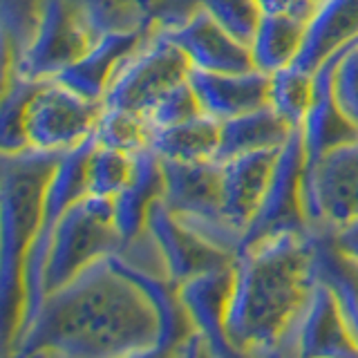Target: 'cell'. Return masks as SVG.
Masks as SVG:
<instances>
[{"mask_svg": "<svg viewBox=\"0 0 358 358\" xmlns=\"http://www.w3.org/2000/svg\"><path fill=\"white\" fill-rule=\"evenodd\" d=\"M162 313L145 287L115 253L45 296L31 324L9 354L155 356Z\"/></svg>", "mask_w": 358, "mask_h": 358, "instance_id": "6da1fadb", "label": "cell"}, {"mask_svg": "<svg viewBox=\"0 0 358 358\" xmlns=\"http://www.w3.org/2000/svg\"><path fill=\"white\" fill-rule=\"evenodd\" d=\"M318 282L316 233H285L235 253L227 331L238 354H294L298 322Z\"/></svg>", "mask_w": 358, "mask_h": 358, "instance_id": "7a4b0ae2", "label": "cell"}, {"mask_svg": "<svg viewBox=\"0 0 358 358\" xmlns=\"http://www.w3.org/2000/svg\"><path fill=\"white\" fill-rule=\"evenodd\" d=\"M65 152L27 148L3 152V343L5 352L14 345L22 318L25 296V262L36 238L45 195L54 171Z\"/></svg>", "mask_w": 358, "mask_h": 358, "instance_id": "3957f363", "label": "cell"}, {"mask_svg": "<svg viewBox=\"0 0 358 358\" xmlns=\"http://www.w3.org/2000/svg\"><path fill=\"white\" fill-rule=\"evenodd\" d=\"M123 238L115 220L112 199L83 195L63 213L52 235L43 268V294L72 282L85 268L123 253Z\"/></svg>", "mask_w": 358, "mask_h": 358, "instance_id": "277c9868", "label": "cell"}, {"mask_svg": "<svg viewBox=\"0 0 358 358\" xmlns=\"http://www.w3.org/2000/svg\"><path fill=\"white\" fill-rule=\"evenodd\" d=\"M164 197L162 201L182 220L224 251L238 253L242 231L224 215L222 164L208 162H173L162 159Z\"/></svg>", "mask_w": 358, "mask_h": 358, "instance_id": "5b68a950", "label": "cell"}, {"mask_svg": "<svg viewBox=\"0 0 358 358\" xmlns=\"http://www.w3.org/2000/svg\"><path fill=\"white\" fill-rule=\"evenodd\" d=\"M99 36L78 0H43L31 36L16 54L14 70L7 76L16 74L34 81L56 78L81 59Z\"/></svg>", "mask_w": 358, "mask_h": 358, "instance_id": "8992f818", "label": "cell"}, {"mask_svg": "<svg viewBox=\"0 0 358 358\" xmlns=\"http://www.w3.org/2000/svg\"><path fill=\"white\" fill-rule=\"evenodd\" d=\"M103 101L85 99L56 78L36 81L22 108L27 148L67 152L87 141L103 115Z\"/></svg>", "mask_w": 358, "mask_h": 358, "instance_id": "52a82bcc", "label": "cell"}, {"mask_svg": "<svg viewBox=\"0 0 358 358\" xmlns=\"http://www.w3.org/2000/svg\"><path fill=\"white\" fill-rule=\"evenodd\" d=\"M193 63L186 52L157 29L155 36L123 65L103 96L108 108H126L150 115L159 101L188 81Z\"/></svg>", "mask_w": 358, "mask_h": 358, "instance_id": "ba28073f", "label": "cell"}, {"mask_svg": "<svg viewBox=\"0 0 358 358\" xmlns=\"http://www.w3.org/2000/svg\"><path fill=\"white\" fill-rule=\"evenodd\" d=\"M305 139H302V128L298 126L280 148L271 182L260 208L244 229L240 249L275 235L311 231L305 210Z\"/></svg>", "mask_w": 358, "mask_h": 358, "instance_id": "9c48e42d", "label": "cell"}, {"mask_svg": "<svg viewBox=\"0 0 358 358\" xmlns=\"http://www.w3.org/2000/svg\"><path fill=\"white\" fill-rule=\"evenodd\" d=\"M305 210L313 233H336L358 220V141L305 166Z\"/></svg>", "mask_w": 358, "mask_h": 358, "instance_id": "30bf717a", "label": "cell"}, {"mask_svg": "<svg viewBox=\"0 0 358 358\" xmlns=\"http://www.w3.org/2000/svg\"><path fill=\"white\" fill-rule=\"evenodd\" d=\"M145 233L152 238L164 262L166 278L175 287L210 268L235 262V253L220 249L206 238H201L197 231L186 227L162 199L155 201L148 213Z\"/></svg>", "mask_w": 358, "mask_h": 358, "instance_id": "8fae6325", "label": "cell"}, {"mask_svg": "<svg viewBox=\"0 0 358 358\" xmlns=\"http://www.w3.org/2000/svg\"><path fill=\"white\" fill-rule=\"evenodd\" d=\"M175 41L193 63L204 72H249L255 70L249 45L240 43L199 5L177 25L159 29Z\"/></svg>", "mask_w": 358, "mask_h": 358, "instance_id": "7c38bea8", "label": "cell"}, {"mask_svg": "<svg viewBox=\"0 0 358 358\" xmlns=\"http://www.w3.org/2000/svg\"><path fill=\"white\" fill-rule=\"evenodd\" d=\"M235 280V262L210 268L195 278L186 280L177 287L182 305L193 322L195 331L206 341L213 356H233V350L227 331L231 296Z\"/></svg>", "mask_w": 358, "mask_h": 358, "instance_id": "4fadbf2b", "label": "cell"}, {"mask_svg": "<svg viewBox=\"0 0 358 358\" xmlns=\"http://www.w3.org/2000/svg\"><path fill=\"white\" fill-rule=\"evenodd\" d=\"M155 36V29H115L103 31L81 59L56 81L72 87L85 99L103 101L110 83L134 54Z\"/></svg>", "mask_w": 358, "mask_h": 358, "instance_id": "5bb4252c", "label": "cell"}, {"mask_svg": "<svg viewBox=\"0 0 358 358\" xmlns=\"http://www.w3.org/2000/svg\"><path fill=\"white\" fill-rule=\"evenodd\" d=\"M350 48L336 52L329 61H324L316 70V92H313V103L300 126L302 139H305V157H307L305 166L307 168L318 164L324 155L341 148V145L358 141V126L345 115L343 108L338 106V101H336V94H334L336 65H338L341 56Z\"/></svg>", "mask_w": 358, "mask_h": 358, "instance_id": "9a60e30c", "label": "cell"}, {"mask_svg": "<svg viewBox=\"0 0 358 358\" xmlns=\"http://www.w3.org/2000/svg\"><path fill=\"white\" fill-rule=\"evenodd\" d=\"M188 83L193 87L204 115L217 121H227L268 106L271 74L260 70L204 72L193 67Z\"/></svg>", "mask_w": 358, "mask_h": 358, "instance_id": "2e32d148", "label": "cell"}, {"mask_svg": "<svg viewBox=\"0 0 358 358\" xmlns=\"http://www.w3.org/2000/svg\"><path fill=\"white\" fill-rule=\"evenodd\" d=\"M296 356H358V341L336 300L318 278L294 338Z\"/></svg>", "mask_w": 358, "mask_h": 358, "instance_id": "e0dca14e", "label": "cell"}, {"mask_svg": "<svg viewBox=\"0 0 358 358\" xmlns=\"http://www.w3.org/2000/svg\"><path fill=\"white\" fill-rule=\"evenodd\" d=\"M278 155L280 148L257 150L222 164L224 215L242 235L262 204Z\"/></svg>", "mask_w": 358, "mask_h": 358, "instance_id": "ac0fdd59", "label": "cell"}, {"mask_svg": "<svg viewBox=\"0 0 358 358\" xmlns=\"http://www.w3.org/2000/svg\"><path fill=\"white\" fill-rule=\"evenodd\" d=\"M96 34L115 29H166L184 20L197 0H78Z\"/></svg>", "mask_w": 358, "mask_h": 358, "instance_id": "d6986e66", "label": "cell"}, {"mask_svg": "<svg viewBox=\"0 0 358 358\" xmlns=\"http://www.w3.org/2000/svg\"><path fill=\"white\" fill-rule=\"evenodd\" d=\"M358 43V0H320L307 20L305 43L296 65L311 74L336 52Z\"/></svg>", "mask_w": 358, "mask_h": 358, "instance_id": "ffe728a7", "label": "cell"}, {"mask_svg": "<svg viewBox=\"0 0 358 358\" xmlns=\"http://www.w3.org/2000/svg\"><path fill=\"white\" fill-rule=\"evenodd\" d=\"M164 197V168L162 157L152 148H145L134 155L132 177L126 188L112 199L115 220L123 238V246L137 242L145 231V220L155 201Z\"/></svg>", "mask_w": 358, "mask_h": 358, "instance_id": "44dd1931", "label": "cell"}, {"mask_svg": "<svg viewBox=\"0 0 358 358\" xmlns=\"http://www.w3.org/2000/svg\"><path fill=\"white\" fill-rule=\"evenodd\" d=\"M294 130L296 126H291L271 106L227 119L222 121L220 148L215 155V162L224 164L249 152L282 148Z\"/></svg>", "mask_w": 358, "mask_h": 358, "instance_id": "7402d4cb", "label": "cell"}, {"mask_svg": "<svg viewBox=\"0 0 358 358\" xmlns=\"http://www.w3.org/2000/svg\"><path fill=\"white\" fill-rule=\"evenodd\" d=\"M307 20L282 11H264L251 41V56L255 70L273 74L294 65L305 43Z\"/></svg>", "mask_w": 358, "mask_h": 358, "instance_id": "603a6c76", "label": "cell"}, {"mask_svg": "<svg viewBox=\"0 0 358 358\" xmlns=\"http://www.w3.org/2000/svg\"><path fill=\"white\" fill-rule=\"evenodd\" d=\"M222 121L208 115H197L166 128H155L150 148L162 159L173 162H208L220 148Z\"/></svg>", "mask_w": 358, "mask_h": 358, "instance_id": "cb8c5ba5", "label": "cell"}, {"mask_svg": "<svg viewBox=\"0 0 358 358\" xmlns=\"http://www.w3.org/2000/svg\"><path fill=\"white\" fill-rule=\"evenodd\" d=\"M316 268L318 278L341 302V309L358 341V262L345 255L329 240V235L316 233Z\"/></svg>", "mask_w": 358, "mask_h": 358, "instance_id": "d4e9b609", "label": "cell"}, {"mask_svg": "<svg viewBox=\"0 0 358 358\" xmlns=\"http://www.w3.org/2000/svg\"><path fill=\"white\" fill-rule=\"evenodd\" d=\"M155 134V123L143 112H134L126 108H103L94 139L101 145L115 148L128 155H137L145 148H150Z\"/></svg>", "mask_w": 358, "mask_h": 358, "instance_id": "484cf974", "label": "cell"}, {"mask_svg": "<svg viewBox=\"0 0 358 358\" xmlns=\"http://www.w3.org/2000/svg\"><path fill=\"white\" fill-rule=\"evenodd\" d=\"M313 92H316V74L294 63L271 74L268 106L298 128L313 103Z\"/></svg>", "mask_w": 358, "mask_h": 358, "instance_id": "4316f807", "label": "cell"}, {"mask_svg": "<svg viewBox=\"0 0 358 358\" xmlns=\"http://www.w3.org/2000/svg\"><path fill=\"white\" fill-rule=\"evenodd\" d=\"M134 155L94 143L87 157V195L115 199L132 177Z\"/></svg>", "mask_w": 358, "mask_h": 358, "instance_id": "83f0119b", "label": "cell"}, {"mask_svg": "<svg viewBox=\"0 0 358 358\" xmlns=\"http://www.w3.org/2000/svg\"><path fill=\"white\" fill-rule=\"evenodd\" d=\"M197 5L208 11L231 36L251 48L255 29L264 16L257 0H197Z\"/></svg>", "mask_w": 358, "mask_h": 358, "instance_id": "f1b7e54d", "label": "cell"}, {"mask_svg": "<svg viewBox=\"0 0 358 358\" xmlns=\"http://www.w3.org/2000/svg\"><path fill=\"white\" fill-rule=\"evenodd\" d=\"M334 94L345 115L358 126V43L352 45L336 65Z\"/></svg>", "mask_w": 358, "mask_h": 358, "instance_id": "f546056e", "label": "cell"}, {"mask_svg": "<svg viewBox=\"0 0 358 358\" xmlns=\"http://www.w3.org/2000/svg\"><path fill=\"white\" fill-rule=\"evenodd\" d=\"M201 115L199 101L193 92L190 83H182L179 87H175L173 92H168L159 103H157L150 112V121L155 123V128H166L173 126V123L186 121L190 117Z\"/></svg>", "mask_w": 358, "mask_h": 358, "instance_id": "4dcf8cb0", "label": "cell"}, {"mask_svg": "<svg viewBox=\"0 0 358 358\" xmlns=\"http://www.w3.org/2000/svg\"><path fill=\"white\" fill-rule=\"evenodd\" d=\"M257 3H260L264 11H282V14L309 20L313 11L318 9L320 0H257Z\"/></svg>", "mask_w": 358, "mask_h": 358, "instance_id": "1f68e13d", "label": "cell"}, {"mask_svg": "<svg viewBox=\"0 0 358 358\" xmlns=\"http://www.w3.org/2000/svg\"><path fill=\"white\" fill-rule=\"evenodd\" d=\"M324 235V233H322ZM329 240L338 246V249L345 253V255H350L354 257V260L358 262V220L352 222V224H347V227H343L341 231H336V233H329Z\"/></svg>", "mask_w": 358, "mask_h": 358, "instance_id": "d6a6232c", "label": "cell"}]
</instances>
